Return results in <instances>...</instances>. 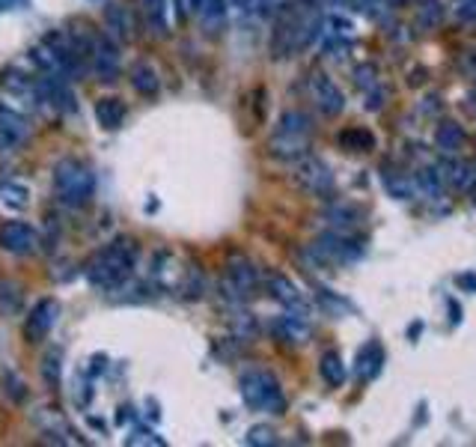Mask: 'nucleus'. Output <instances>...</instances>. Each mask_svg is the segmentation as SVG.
<instances>
[{
  "label": "nucleus",
  "mask_w": 476,
  "mask_h": 447,
  "mask_svg": "<svg viewBox=\"0 0 476 447\" xmlns=\"http://www.w3.org/2000/svg\"><path fill=\"white\" fill-rule=\"evenodd\" d=\"M138 254H140L138 242L119 236V239L108 242L105 247H98V251L87 260L83 274H87L90 287H95L101 292L119 289V287H125L131 280L134 266H138Z\"/></svg>",
  "instance_id": "1"
},
{
  "label": "nucleus",
  "mask_w": 476,
  "mask_h": 447,
  "mask_svg": "<svg viewBox=\"0 0 476 447\" xmlns=\"http://www.w3.org/2000/svg\"><path fill=\"white\" fill-rule=\"evenodd\" d=\"M313 131L316 128L310 113H304L298 108L283 111L274 125V135L268 138V155H274L280 161H295L301 155H307L313 143Z\"/></svg>",
  "instance_id": "2"
},
{
  "label": "nucleus",
  "mask_w": 476,
  "mask_h": 447,
  "mask_svg": "<svg viewBox=\"0 0 476 447\" xmlns=\"http://www.w3.org/2000/svg\"><path fill=\"white\" fill-rule=\"evenodd\" d=\"M51 185H54V197L63 206H90L95 197V176L81 158H60L51 173Z\"/></svg>",
  "instance_id": "3"
},
{
  "label": "nucleus",
  "mask_w": 476,
  "mask_h": 447,
  "mask_svg": "<svg viewBox=\"0 0 476 447\" xmlns=\"http://www.w3.org/2000/svg\"><path fill=\"white\" fill-rule=\"evenodd\" d=\"M238 391L242 400L253 411H271V415H283L286 411V396L277 382V376L265 367H250L238 379Z\"/></svg>",
  "instance_id": "4"
},
{
  "label": "nucleus",
  "mask_w": 476,
  "mask_h": 447,
  "mask_svg": "<svg viewBox=\"0 0 476 447\" xmlns=\"http://www.w3.org/2000/svg\"><path fill=\"white\" fill-rule=\"evenodd\" d=\"M310 12V4H286L277 12L274 33H271V57L286 60L301 51V27Z\"/></svg>",
  "instance_id": "5"
},
{
  "label": "nucleus",
  "mask_w": 476,
  "mask_h": 447,
  "mask_svg": "<svg viewBox=\"0 0 476 447\" xmlns=\"http://www.w3.org/2000/svg\"><path fill=\"white\" fill-rule=\"evenodd\" d=\"M259 287V272L244 254H232L227 260V272L220 277V292L229 304H244Z\"/></svg>",
  "instance_id": "6"
},
{
  "label": "nucleus",
  "mask_w": 476,
  "mask_h": 447,
  "mask_svg": "<svg viewBox=\"0 0 476 447\" xmlns=\"http://www.w3.org/2000/svg\"><path fill=\"white\" fill-rule=\"evenodd\" d=\"M310 254L321 262V266H346V262H357L363 257V242L361 239H351L348 233H339V230H328V233H321Z\"/></svg>",
  "instance_id": "7"
},
{
  "label": "nucleus",
  "mask_w": 476,
  "mask_h": 447,
  "mask_svg": "<svg viewBox=\"0 0 476 447\" xmlns=\"http://www.w3.org/2000/svg\"><path fill=\"white\" fill-rule=\"evenodd\" d=\"M292 179L301 191H307L313 197H331L336 191V179H333V170L328 168V161H321L319 155L307 153L295 158V170H292Z\"/></svg>",
  "instance_id": "8"
},
{
  "label": "nucleus",
  "mask_w": 476,
  "mask_h": 447,
  "mask_svg": "<svg viewBox=\"0 0 476 447\" xmlns=\"http://www.w3.org/2000/svg\"><path fill=\"white\" fill-rule=\"evenodd\" d=\"M36 102L48 105L51 111H57V113H75L78 111L75 93L69 87V78H66L63 72H57V69L36 81Z\"/></svg>",
  "instance_id": "9"
},
{
  "label": "nucleus",
  "mask_w": 476,
  "mask_h": 447,
  "mask_svg": "<svg viewBox=\"0 0 476 447\" xmlns=\"http://www.w3.org/2000/svg\"><path fill=\"white\" fill-rule=\"evenodd\" d=\"M42 236L36 227H30L24 221H6L0 224V251L15 254V257H33L39 254Z\"/></svg>",
  "instance_id": "10"
},
{
  "label": "nucleus",
  "mask_w": 476,
  "mask_h": 447,
  "mask_svg": "<svg viewBox=\"0 0 476 447\" xmlns=\"http://www.w3.org/2000/svg\"><path fill=\"white\" fill-rule=\"evenodd\" d=\"M123 69V57H119V45L108 33L93 39V57H90V72L101 81V84H113Z\"/></svg>",
  "instance_id": "11"
},
{
  "label": "nucleus",
  "mask_w": 476,
  "mask_h": 447,
  "mask_svg": "<svg viewBox=\"0 0 476 447\" xmlns=\"http://www.w3.org/2000/svg\"><path fill=\"white\" fill-rule=\"evenodd\" d=\"M307 90H310V96H313L316 108L325 113V117H339V113H343L346 96H343V90L333 84V78H331L328 72L313 69V72L307 75Z\"/></svg>",
  "instance_id": "12"
},
{
  "label": "nucleus",
  "mask_w": 476,
  "mask_h": 447,
  "mask_svg": "<svg viewBox=\"0 0 476 447\" xmlns=\"http://www.w3.org/2000/svg\"><path fill=\"white\" fill-rule=\"evenodd\" d=\"M57 317H60V304L54 302V298H39V302L30 307L27 319H24V337H27V343H42L51 334V328H54Z\"/></svg>",
  "instance_id": "13"
},
{
  "label": "nucleus",
  "mask_w": 476,
  "mask_h": 447,
  "mask_svg": "<svg viewBox=\"0 0 476 447\" xmlns=\"http://www.w3.org/2000/svg\"><path fill=\"white\" fill-rule=\"evenodd\" d=\"M268 292L277 298V302L286 307V313H295V317H301V319H310L313 317V307H310V302L304 298L301 292H298V287L289 280L286 274H280V272H271L268 274Z\"/></svg>",
  "instance_id": "14"
},
{
  "label": "nucleus",
  "mask_w": 476,
  "mask_h": 447,
  "mask_svg": "<svg viewBox=\"0 0 476 447\" xmlns=\"http://www.w3.org/2000/svg\"><path fill=\"white\" fill-rule=\"evenodd\" d=\"M30 138V120L12 105H0V149H15Z\"/></svg>",
  "instance_id": "15"
},
{
  "label": "nucleus",
  "mask_w": 476,
  "mask_h": 447,
  "mask_svg": "<svg viewBox=\"0 0 476 447\" xmlns=\"http://www.w3.org/2000/svg\"><path fill=\"white\" fill-rule=\"evenodd\" d=\"M381 364H384V349L381 343H366L361 352H357V361H354V370H357V382L366 385L372 382L378 373H381Z\"/></svg>",
  "instance_id": "16"
},
{
  "label": "nucleus",
  "mask_w": 476,
  "mask_h": 447,
  "mask_svg": "<svg viewBox=\"0 0 476 447\" xmlns=\"http://www.w3.org/2000/svg\"><path fill=\"white\" fill-rule=\"evenodd\" d=\"M143 21L152 36H170V0H143Z\"/></svg>",
  "instance_id": "17"
},
{
  "label": "nucleus",
  "mask_w": 476,
  "mask_h": 447,
  "mask_svg": "<svg viewBox=\"0 0 476 447\" xmlns=\"http://www.w3.org/2000/svg\"><path fill=\"white\" fill-rule=\"evenodd\" d=\"M274 334L286 343H307L310 334H313V328H310V319H301L295 317V313H283L280 319H274Z\"/></svg>",
  "instance_id": "18"
},
{
  "label": "nucleus",
  "mask_w": 476,
  "mask_h": 447,
  "mask_svg": "<svg viewBox=\"0 0 476 447\" xmlns=\"http://www.w3.org/2000/svg\"><path fill=\"white\" fill-rule=\"evenodd\" d=\"M125 113H128V108H125V102L119 96H101L95 102V120H98L101 128H108V131H116L119 125H123Z\"/></svg>",
  "instance_id": "19"
},
{
  "label": "nucleus",
  "mask_w": 476,
  "mask_h": 447,
  "mask_svg": "<svg viewBox=\"0 0 476 447\" xmlns=\"http://www.w3.org/2000/svg\"><path fill=\"white\" fill-rule=\"evenodd\" d=\"M128 81H131V87L138 90L140 96H155V93L161 90L158 72H155V66H152L149 60H138V63H131V69H128Z\"/></svg>",
  "instance_id": "20"
},
{
  "label": "nucleus",
  "mask_w": 476,
  "mask_h": 447,
  "mask_svg": "<svg viewBox=\"0 0 476 447\" xmlns=\"http://www.w3.org/2000/svg\"><path fill=\"white\" fill-rule=\"evenodd\" d=\"M105 27H108V36L116 39V42H131L134 39L128 9L119 6V4H108L105 6Z\"/></svg>",
  "instance_id": "21"
},
{
  "label": "nucleus",
  "mask_w": 476,
  "mask_h": 447,
  "mask_svg": "<svg viewBox=\"0 0 476 447\" xmlns=\"http://www.w3.org/2000/svg\"><path fill=\"white\" fill-rule=\"evenodd\" d=\"M440 176H444L447 185H452L455 191H467L473 185V170L467 168L465 161H455V158H444L438 164Z\"/></svg>",
  "instance_id": "22"
},
{
  "label": "nucleus",
  "mask_w": 476,
  "mask_h": 447,
  "mask_svg": "<svg viewBox=\"0 0 476 447\" xmlns=\"http://www.w3.org/2000/svg\"><path fill=\"white\" fill-rule=\"evenodd\" d=\"M381 182H384V188H387V194L393 197V200H411L414 197V182L408 179L405 173H399V170H393L390 164H381Z\"/></svg>",
  "instance_id": "23"
},
{
  "label": "nucleus",
  "mask_w": 476,
  "mask_h": 447,
  "mask_svg": "<svg viewBox=\"0 0 476 447\" xmlns=\"http://www.w3.org/2000/svg\"><path fill=\"white\" fill-rule=\"evenodd\" d=\"M333 230H339V233H348L351 227L361 224V209L357 206H346V203H333L325 209V215H321Z\"/></svg>",
  "instance_id": "24"
},
{
  "label": "nucleus",
  "mask_w": 476,
  "mask_h": 447,
  "mask_svg": "<svg viewBox=\"0 0 476 447\" xmlns=\"http://www.w3.org/2000/svg\"><path fill=\"white\" fill-rule=\"evenodd\" d=\"M435 143H438V149H440V153L455 155L458 149H462V143H465V131H462V125H458V123H452V120L438 123V131H435Z\"/></svg>",
  "instance_id": "25"
},
{
  "label": "nucleus",
  "mask_w": 476,
  "mask_h": 447,
  "mask_svg": "<svg viewBox=\"0 0 476 447\" xmlns=\"http://www.w3.org/2000/svg\"><path fill=\"white\" fill-rule=\"evenodd\" d=\"M30 203V188L21 182H0V206L6 212H21Z\"/></svg>",
  "instance_id": "26"
},
{
  "label": "nucleus",
  "mask_w": 476,
  "mask_h": 447,
  "mask_svg": "<svg viewBox=\"0 0 476 447\" xmlns=\"http://www.w3.org/2000/svg\"><path fill=\"white\" fill-rule=\"evenodd\" d=\"M319 373H321V379H325L331 388H343V382H346L343 355H339V352H325L321 361H319Z\"/></svg>",
  "instance_id": "27"
},
{
  "label": "nucleus",
  "mask_w": 476,
  "mask_h": 447,
  "mask_svg": "<svg viewBox=\"0 0 476 447\" xmlns=\"http://www.w3.org/2000/svg\"><path fill=\"white\" fill-rule=\"evenodd\" d=\"M444 176H440L438 168H420L417 170V179H414V188H420L423 194L429 197V200H438L440 194H444Z\"/></svg>",
  "instance_id": "28"
},
{
  "label": "nucleus",
  "mask_w": 476,
  "mask_h": 447,
  "mask_svg": "<svg viewBox=\"0 0 476 447\" xmlns=\"http://www.w3.org/2000/svg\"><path fill=\"white\" fill-rule=\"evenodd\" d=\"M339 143H343L346 149H351V153H369V149H376V138H372V131L366 128H346L343 135H339Z\"/></svg>",
  "instance_id": "29"
},
{
  "label": "nucleus",
  "mask_w": 476,
  "mask_h": 447,
  "mask_svg": "<svg viewBox=\"0 0 476 447\" xmlns=\"http://www.w3.org/2000/svg\"><path fill=\"white\" fill-rule=\"evenodd\" d=\"M200 15L209 30H217L227 19V0H200Z\"/></svg>",
  "instance_id": "30"
},
{
  "label": "nucleus",
  "mask_w": 476,
  "mask_h": 447,
  "mask_svg": "<svg viewBox=\"0 0 476 447\" xmlns=\"http://www.w3.org/2000/svg\"><path fill=\"white\" fill-rule=\"evenodd\" d=\"M440 19H444V6H440V0H423V6L417 12V27L432 30V27H438Z\"/></svg>",
  "instance_id": "31"
},
{
  "label": "nucleus",
  "mask_w": 476,
  "mask_h": 447,
  "mask_svg": "<svg viewBox=\"0 0 476 447\" xmlns=\"http://www.w3.org/2000/svg\"><path fill=\"white\" fill-rule=\"evenodd\" d=\"M354 84L361 87L363 93L381 87V84H378V69H376L372 63H361V66H354Z\"/></svg>",
  "instance_id": "32"
},
{
  "label": "nucleus",
  "mask_w": 476,
  "mask_h": 447,
  "mask_svg": "<svg viewBox=\"0 0 476 447\" xmlns=\"http://www.w3.org/2000/svg\"><path fill=\"white\" fill-rule=\"evenodd\" d=\"M232 331H235V337L238 340H253L257 337V319L250 317V313H244V310H238L235 317H232Z\"/></svg>",
  "instance_id": "33"
},
{
  "label": "nucleus",
  "mask_w": 476,
  "mask_h": 447,
  "mask_svg": "<svg viewBox=\"0 0 476 447\" xmlns=\"http://www.w3.org/2000/svg\"><path fill=\"white\" fill-rule=\"evenodd\" d=\"M244 441L253 444V447H271V444H277V433H274L271 426L259 423V426H250V429H247Z\"/></svg>",
  "instance_id": "34"
},
{
  "label": "nucleus",
  "mask_w": 476,
  "mask_h": 447,
  "mask_svg": "<svg viewBox=\"0 0 476 447\" xmlns=\"http://www.w3.org/2000/svg\"><path fill=\"white\" fill-rule=\"evenodd\" d=\"M60 352H48L45 361H42V376H45V385L48 388H57L60 385Z\"/></svg>",
  "instance_id": "35"
},
{
  "label": "nucleus",
  "mask_w": 476,
  "mask_h": 447,
  "mask_svg": "<svg viewBox=\"0 0 476 447\" xmlns=\"http://www.w3.org/2000/svg\"><path fill=\"white\" fill-rule=\"evenodd\" d=\"M128 447H138V444H155V447H164V438H158L155 433H149V429H138L134 436L125 438Z\"/></svg>",
  "instance_id": "36"
},
{
  "label": "nucleus",
  "mask_w": 476,
  "mask_h": 447,
  "mask_svg": "<svg viewBox=\"0 0 476 447\" xmlns=\"http://www.w3.org/2000/svg\"><path fill=\"white\" fill-rule=\"evenodd\" d=\"M366 111H381L384 108V90L381 87H376V90H369L366 93V105H363Z\"/></svg>",
  "instance_id": "37"
},
{
  "label": "nucleus",
  "mask_w": 476,
  "mask_h": 447,
  "mask_svg": "<svg viewBox=\"0 0 476 447\" xmlns=\"http://www.w3.org/2000/svg\"><path fill=\"white\" fill-rule=\"evenodd\" d=\"M455 12H458V19H462V21H476V0H462Z\"/></svg>",
  "instance_id": "38"
},
{
  "label": "nucleus",
  "mask_w": 476,
  "mask_h": 447,
  "mask_svg": "<svg viewBox=\"0 0 476 447\" xmlns=\"http://www.w3.org/2000/svg\"><path fill=\"white\" fill-rule=\"evenodd\" d=\"M289 0H259V15H277Z\"/></svg>",
  "instance_id": "39"
},
{
  "label": "nucleus",
  "mask_w": 476,
  "mask_h": 447,
  "mask_svg": "<svg viewBox=\"0 0 476 447\" xmlns=\"http://www.w3.org/2000/svg\"><path fill=\"white\" fill-rule=\"evenodd\" d=\"M232 4H235L238 12H244V15H253V12L259 15V0H232Z\"/></svg>",
  "instance_id": "40"
},
{
  "label": "nucleus",
  "mask_w": 476,
  "mask_h": 447,
  "mask_svg": "<svg viewBox=\"0 0 476 447\" xmlns=\"http://www.w3.org/2000/svg\"><path fill=\"white\" fill-rule=\"evenodd\" d=\"M455 284L462 287V289H470V292H476V274H455Z\"/></svg>",
  "instance_id": "41"
},
{
  "label": "nucleus",
  "mask_w": 476,
  "mask_h": 447,
  "mask_svg": "<svg viewBox=\"0 0 476 447\" xmlns=\"http://www.w3.org/2000/svg\"><path fill=\"white\" fill-rule=\"evenodd\" d=\"M423 334V322H411V325H408V337H411V340H417Z\"/></svg>",
  "instance_id": "42"
},
{
  "label": "nucleus",
  "mask_w": 476,
  "mask_h": 447,
  "mask_svg": "<svg viewBox=\"0 0 476 447\" xmlns=\"http://www.w3.org/2000/svg\"><path fill=\"white\" fill-rule=\"evenodd\" d=\"M450 313H452V317H450L452 322H458V319H462V307H458L455 302H450Z\"/></svg>",
  "instance_id": "43"
},
{
  "label": "nucleus",
  "mask_w": 476,
  "mask_h": 447,
  "mask_svg": "<svg viewBox=\"0 0 476 447\" xmlns=\"http://www.w3.org/2000/svg\"><path fill=\"white\" fill-rule=\"evenodd\" d=\"M12 4H24V0H0V9H15Z\"/></svg>",
  "instance_id": "44"
},
{
  "label": "nucleus",
  "mask_w": 476,
  "mask_h": 447,
  "mask_svg": "<svg viewBox=\"0 0 476 447\" xmlns=\"http://www.w3.org/2000/svg\"><path fill=\"white\" fill-rule=\"evenodd\" d=\"M116 421H119V423H125V421H128V409H119V415H116Z\"/></svg>",
  "instance_id": "45"
},
{
  "label": "nucleus",
  "mask_w": 476,
  "mask_h": 447,
  "mask_svg": "<svg viewBox=\"0 0 476 447\" xmlns=\"http://www.w3.org/2000/svg\"><path fill=\"white\" fill-rule=\"evenodd\" d=\"M336 4H346V0H336Z\"/></svg>",
  "instance_id": "46"
}]
</instances>
